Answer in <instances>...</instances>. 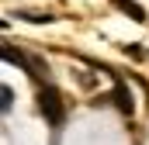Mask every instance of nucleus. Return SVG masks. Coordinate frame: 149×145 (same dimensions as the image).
Instances as JSON below:
<instances>
[{"mask_svg": "<svg viewBox=\"0 0 149 145\" xmlns=\"http://www.w3.org/2000/svg\"><path fill=\"white\" fill-rule=\"evenodd\" d=\"M38 110H42V117H45L49 124H59V121H63V100H59V90H56L52 83L38 86Z\"/></svg>", "mask_w": 149, "mask_h": 145, "instance_id": "1", "label": "nucleus"}, {"mask_svg": "<svg viewBox=\"0 0 149 145\" xmlns=\"http://www.w3.org/2000/svg\"><path fill=\"white\" fill-rule=\"evenodd\" d=\"M111 100H114V107L121 110L125 117H132V110H135V104H132V93L125 90V83H114V90H111Z\"/></svg>", "mask_w": 149, "mask_h": 145, "instance_id": "2", "label": "nucleus"}, {"mask_svg": "<svg viewBox=\"0 0 149 145\" xmlns=\"http://www.w3.org/2000/svg\"><path fill=\"white\" fill-rule=\"evenodd\" d=\"M3 62H10V66H21L24 72H35V66L28 62V55H24L21 48H14V45H3Z\"/></svg>", "mask_w": 149, "mask_h": 145, "instance_id": "3", "label": "nucleus"}, {"mask_svg": "<svg viewBox=\"0 0 149 145\" xmlns=\"http://www.w3.org/2000/svg\"><path fill=\"white\" fill-rule=\"evenodd\" d=\"M111 3L118 7V10H121V14H128L132 21H146V10H142L135 0H111Z\"/></svg>", "mask_w": 149, "mask_h": 145, "instance_id": "4", "label": "nucleus"}, {"mask_svg": "<svg viewBox=\"0 0 149 145\" xmlns=\"http://www.w3.org/2000/svg\"><path fill=\"white\" fill-rule=\"evenodd\" d=\"M10 107H14V90H10V86H0V110L7 114Z\"/></svg>", "mask_w": 149, "mask_h": 145, "instance_id": "5", "label": "nucleus"}, {"mask_svg": "<svg viewBox=\"0 0 149 145\" xmlns=\"http://www.w3.org/2000/svg\"><path fill=\"white\" fill-rule=\"evenodd\" d=\"M21 17H24V21H35V24H45V21H52V14H38V10H21Z\"/></svg>", "mask_w": 149, "mask_h": 145, "instance_id": "6", "label": "nucleus"}, {"mask_svg": "<svg viewBox=\"0 0 149 145\" xmlns=\"http://www.w3.org/2000/svg\"><path fill=\"white\" fill-rule=\"evenodd\" d=\"M125 55H132V59H146V55H142V45H125Z\"/></svg>", "mask_w": 149, "mask_h": 145, "instance_id": "7", "label": "nucleus"}]
</instances>
